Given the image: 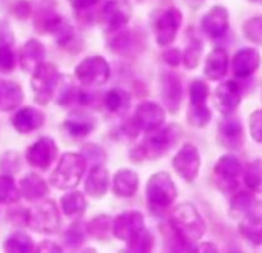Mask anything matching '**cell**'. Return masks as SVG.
<instances>
[{"label":"cell","mask_w":262,"mask_h":253,"mask_svg":"<svg viewBox=\"0 0 262 253\" xmlns=\"http://www.w3.org/2000/svg\"><path fill=\"white\" fill-rule=\"evenodd\" d=\"M170 228L185 250H193V247L202 239L207 224L196 205L191 202H182L176 205L170 215Z\"/></svg>","instance_id":"cell-1"},{"label":"cell","mask_w":262,"mask_h":253,"mask_svg":"<svg viewBox=\"0 0 262 253\" xmlns=\"http://www.w3.org/2000/svg\"><path fill=\"white\" fill-rule=\"evenodd\" d=\"M182 136V129L178 123L162 125L161 129L150 132L142 144L131 149L129 158L135 162H142L144 159H159L167 152H170Z\"/></svg>","instance_id":"cell-2"},{"label":"cell","mask_w":262,"mask_h":253,"mask_svg":"<svg viewBox=\"0 0 262 253\" xmlns=\"http://www.w3.org/2000/svg\"><path fill=\"white\" fill-rule=\"evenodd\" d=\"M86 170V161L82 153L67 152L59 159L57 167L51 173L50 182L53 187L59 190H71L76 188Z\"/></svg>","instance_id":"cell-3"},{"label":"cell","mask_w":262,"mask_h":253,"mask_svg":"<svg viewBox=\"0 0 262 253\" xmlns=\"http://www.w3.org/2000/svg\"><path fill=\"white\" fill-rule=\"evenodd\" d=\"M25 222L30 228L43 235H54L60 230V215L53 199H40L25 212Z\"/></svg>","instance_id":"cell-4"},{"label":"cell","mask_w":262,"mask_h":253,"mask_svg":"<svg viewBox=\"0 0 262 253\" xmlns=\"http://www.w3.org/2000/svg\"><path fill=\"white\" fill-rule=\"evenodd\" d=\"M147 201L151 208L164 210L170 207L178 198V187L167 172H158L150 176L147 182Z\"/></svg>","instance_id":"cell-5"},{"label":"cell","mask_w":262,"mask_h":253,"mask_svg":"<svg viewBox=\"0 0 262 253\" xmlns=\"http://www.w3.org/2000/svg\"><path fill=\"white\" fill-rule=\"evenodd\" d=\"M242 164L234 155L221 156L213 167V178L216 187L225 195H233L239 188V179L242 176Z\"/></svg>","instance_id":"cell-6"},{"label":"cell","mask_w":262,"mask_h":253,"mask_svg":"<svg viewBox=\"0 0 262 253\" xmlns=\"http://www.w3.org/2000/svg\"><path fill=\"white\" fill-rule=\"evenodd\" d=\"M60 73L56 65L42 62L31 73V90L34 93V100L40 105H48L54 96L56 85L59 82Z\"/></svg>","instance_id":"cell-7"},{"label":"cell","mask_w":262,"mask_h":253,"mask_svg":"<svg viewBox=\"0 0 262 253\" xmlns=\"http://www.w3.org/2000/svg\"><path fill=\"white\" fill-rule=\"evenodd\" d=\"M111 74L110 65L102 56H90L83 59L74 70L76 80L88 88L100 87L108 82Z\"/></svg>","instance_id":"cell-8"},{"label":"cell","mask_w":262,"mask_h":253,"mask_svg":"<svg viewBox=\"0 0 262 253\" xmlns=\"http://www.w3.org/2000/svg\"><path fill=\"white\" fill-rule=\"evenodd\" d=\"M182 27V13L176 7H170L155 20V37L159 47H170Z\"/></svg>","instance_id":"cell-9"},{"label":"cell","mask_w":262,"mask_h":253,"mask_svg":"<svg viewBox=\"0 0 262 253\" xmlns=\"http://www.w3.org/2000/svg\"><path fill=\"white\" fill-rule=\"evenodd\" d=\"M131 19V7L123 0H110L99 14V22L106 33H116L128 25Z\"/></svg>","instance_id":"cell-10"},{"label":"cell","mask_w":262,"mask_h":253,"mask_svg":"<svg viewBox=\"0 0 262 253\" xmlns=\"http://www.w3.org/2000/svg\"><path fill=\"white\" fill-rule=\"evenodd\" d=\"M173 168L185 182H194L201 170V155L196 145H182L173 158Z\"/></svg>","instance_id":"cell-11"},{"label":"cell","mask_w":262,"mask_h":253,"mask_svg":"<svg viewBox=\"0 0 262 253\" xmlns=\"http://www.w3.org/2000/svg\"><path fill=\"white\" fill-rule=\"evenodd\" d=\"M217 141L224 149L230 152L241 150L245 144V132L242 122L233 114L225 116L217 126Z\"/></svg>","instance_id":"cell-12"},{"label":"cell","mask_w":262,"mask_h":253,"mask_svg":"<svg viewBox=\"0 0 262 253\" xmlns=\"http://www.w3.org/2000/svg\"><path fill=\"white\" fill-rule=\"evenodd\" d=\"M145 228V219L141 212L126 210L117 215L111 222V233L116 239L126 242L136 233Z\"/></svg>","instance_id":"cell-13"},{"label":"cell","mask_w":262,"mask_h":253,"mask_svg":"<svg viewBox=\"0 0 262 253\" xmlns=\"http://www.w3.org/2000/svg\"><path fill=\"white\" fill-rule=\"evenodd\" d=\"M165 110L162 105L156 102H142L133 116V123L139 129V132H155L165 123Z\"/></svg>","instance_id":"cell-14"},{"label":"cell","mask_w":262,"mask_h":253,"mask_svg":"<svg viewBox=\"0 0 262 253\" xmlns=\"http://www.w3.org/2000/svg\"><path fill=\"white\" fill-rule=\"evenodd\" d=\"M59 153V149L54 142V139L43 136L37 139L34 144H31L27 150V162L31 167H36L42 172L48 170L51 164L56 161Z\"/></svg>","instance_id":"cell-15"},{"label":"cell","mask_w":262,"mask_h":253,"mask_svg":"<svg viewBox=\"0 0 262 253\" xmlns=\"http://www.w3.org/2000/svg\"><path fill=\"white\" fill-rule=\"evenodd\" d=\"M228 28H230L228 11L222 5H214L213 8H210L201 20L202 33L213 40L224 37Z\"/></svg>","instance_id":"cell-16"},{"label":"cell","mask_w":262,"mask_h":253,"mask_svg":"<svg viewBox=\"0 0 262 253\" xmlns=\"http://www.w3.org/2000/svg\"><path fill=\"white\" fill-rule=\"evenodd\" d=\"M260 62V53L256 48H241L231 57V73L237 79H248L259 70Z\"/></svg>","instance_id":"cell-17"},{"label":"cell","mask_w":262,"mask_h":253,"mask_svg":"<svg viewBox=\"0 0 262 253\" xmlns=\"http://www.w3.org/2000/svg\"><path fill=\"white\" fill-rule=\"evenodd\" d=\"M242 100V91L236 80H225L214 90V105L224 116L233 114Z\"/></svg>","instance_id":"cell-18"},{"label":"cell","mask_w":262,"mask_h":253,"mask_svg":"<svg viewBox=\"0 0 262 253\" xmlns=\"http://www.w3.org/2000/svg\"><path fill=\"white\" fill-rule=\"evenodd\" d=\"M161 96L165 108L170 113H178L182 103L184 90H182V80L176 73L165 71L161 79Z\"/></svg>","instance_id":"cell-19"},{"label":"cell","mask_w":262,"mask_h":253,"mask_svg":"<svg viewBox=\"0 0 262 253\" xmlns=\"http://www.w3.org/2000/svg\"><path fill=\"white\" fill-rule=\"evenodd\" d=\"M43 122H45V114L34 107H24L19 111H16L14 116L11 117L14 130L22 135H28L39 130L43 125Z\"/></svg>","instance_id":"cell-20"},{"label":"cell","mask_w":262,"mask_h":253,"mask_svg":"<svg viewBox=\"0 0 262 253\" xmlns=\"http://www.w3.org/2000/svg\"><path fill=\"white\" fill-rule=\"evenodd\" d=\"M230 68V59L225 51V48L217 47L210 51V54L205 59V67H204V76L208 80H221L227 76Z\"/></svg>","instance_id":"cell-21"},{"label":"cell","mask_w":262,"mask_h":253,"mask_svg":"<svg viewBox=\"0 0 262 253\" xmlns=\"http://www.w3.org/2000/svg\"><path fill=\"white\" fill-rule=\"evenodd\" d=\"M239 233L251 245H262V212L254 208L239 219Z\"/></svg>","instance_id":"cell-22"},{"label":"cell","mask_w":262,"mask_h":253,"mask_svg":"<svg viewBox=\"0 0 262 253\" xmlns=\"http://www.w3.org/2000/svg\"><path fill=\"white\" fill-rule=\"evenodd\" d=\"M45 59V47L42 42L36 40V39H30L27 40L19 53V62L20 67L25 73H33Z\"/></svg>","instance_id":"cell-23"},{"label":"cell","mask_w":262,"mask_h":253,"mask_svg":"<svg viewBox=\"0 0 262 253\" xmlns=\"http://www.w3.org/2000/svg\"><path fill=\"white\" fill-rule=\"evenodd\" d=\"M110 187V173L103 165H93L85 179V192L91 198H102Z\"/></svg>","instance_id":"cell-24"},{"label":"cell","mask_w":262,"mask_h":253,"mask_svg":"<svg viewBox=\"0 0 262 253\" xmlns=\"http://www.w3.org/2000/svg\"><path fill=\"white\" fill-rule=\"evenodd\" d=\"M19 190L20 195L28 201V202H36L43 199L50 188L48 184L45 182V179L42 176H39L37 173H27L20 182H19Z\"/></svg>","instance_id":"cell-25"},{"label":"cell","mask_w":262,"mask_h":253,"mask_svg":"<svg viewBox=\"0 0 262 253\" xmlns=\"http://www.w3.org/2000/svg\"><path fill=\"white\" fill-rule=\"evenodd\" d=\"M139 187V176L136 172L120 168L116 172L113 178V192L119 198H131L135 196Z\"/></svg>","instance_id":"cell-26"},{"label":"cell","mask_w":262,"mask_h":253,"mask_svg":"<svg viewBox=\"0 0 262 253\" xmlns=\"http://www.w3.org/2000/svg\"><path fill=\"white\" fill-rule=\"evenodd\" d=\"M96 122L86 114H73L63 123L62 129L71 139H83L90 136L94 130Z\"/></svg>","instance_id":"cell-27"},{"label":"cell","mask_w":262,"mask_h":253,"mask_svg":"<svg viewBox=\"0 0 262 253\" xmlns=\"http://www.w3.org/2000/svg\"><path fill=\"white\" fill-rule=\"evenodd\" d=\"M24 102V91L14 80L0 79V111H13Z\"/></svg>","instance_id":"cell-28"},{"label":"cell","mask_w":262,"mask_h":253,"mask_svg":"<svg viewBox=\"0 0 262 253\" xmlns=\"http://www.w3.org/2000/svg\"><path fill=\"white\" fill-rule=\"evenodd\" d=\"M48 34L53 36V39L56 40V44L59 47H62L65 50H70V51H74V47L79 42V36H77L76 30L60 14L56 19V22L51 27Z\"/></svg>","instance_id":"cell-29"},{"label":"cell","mask_w":262,"mask_h":253,"mask_svg":"<svg viewBox=\"0 0 262 253\" xmlns=\"http://www.w3.org/2000/svg\"><path fill=\"white\" fill-rule=\"evenodd\" d=\"M56 102L59 105H70L76 100H79L80 97V90L77 88L74 79L68 74H60L59 77V82L56 85V90H54V96Z\"/></svg>","instance_id":"cell-30"},{"label":"cell","mask_w":262,"mask_h":253,"mask_svg":"<svg viewBox=\"0 0 262 253\" xmlns=\"http://www.w3.org/2000/svg\"><path fill=\"white\" fill-rule=\"evenodd\" d=\"M256 208V198L253 192H234L228 205V213L234 219H241L248 212Z\"/></svg>","instance_id":"cell-31"},{"label":"cell","mask_w":262,"mask_h":253,"mask_svg":"<svg viewBox=\"0 0 262 253\" xmlns=\"http://www.w3.org/2000/svg\"><path fill=\"white\" fill-rule=\"evenodd\" d=\"M131 103V96L122 88H113L103 96V107L111 114H123Z\"/></svg>","instance_id":"cell-32"},{"label":"cell","mask_w":262,"mask_h":253,"mask_svg":"<svg viewBox=\"0 0 262 253\" xmlns=\"http://www.w3.org/2000/svg\"><path fill=\"white\" fill-rule=\"evenodd\" d=\"M86 205L88 204H86L85 195L77 190H73V188H71V192L65 193L60 198V208H62L63 215L68 218L83 215L86 210Z\"/></svg>","instance_id":"cell-33"},{"label":"cell","mask_w":262,"mask_h":253,"mask_svg":"<svg viewBox=\"0 0 262 253\" xmlns=\"http://www.w3.org/2000/svg\"><path fill=\"white\" fill-rule=\"evenodd\" d=\"M211 110L207 103H188L187 110V122L194 129H205L211 122Z\"/></svg>","instance_id":"cell-34"},{"label":"cell","mask_w":262,"mask_h":253,"mask_svg":"<svg viewBox=\"0 0 262 253\" xmlns=\"http://www.w3.org/2000/svg\"><path fill=\"white\" fill-rule=\"evenodd\" d=\"M4 250L8 253H30L34 250V241L30 235L24 231H16L5 239Z\"/></svg>","instance_id":"cell-35"},{"label":"cell","mask_w":262,"mask_h":253,"mask_svg":"<svg viewBox=\"0 0 262 253\" xmlns=\"http://www.w3.org/2000/svg\"><path fill=\"white\" fill-rule=\"evenodd\" d=\"M242 175H244V184L250 192L262 193V159L251 161L245 167Z\"/></svg>","instance_id":"cell-36"},{"label":"cell","mask_w":262,"mask_h":253,"mask_svg":"<svg viewBox=\"0 0 262 253\" xmlns=\"http://www.w3.org/2000/svg\"><path fill=\"white\" fill-rule=\"evenodd\" d=\"M22 198L19 187L11 175H0V204H14Z\"/></svg>","instance_id":"cell-37"},{"label":"cell","mask_w":262,"mask_h":253,"mask_svg":"<svg viewBox=\"0 0 262 253\" xmlns=\"http://www.w3.org/2000/svg\"><path fill=\"white\" fill-rule=\"evenodd\" d=\"M242 34L248 42L262 47V14L247 19L242 24Z\"/></svg>","instance_id":"cell-38"},{"label":"cell","mask_w":262,"mask_h":253,"mask_svg":"<svg viewBox=\"0 0 262 253\" xmlns=\"http://www.w3.org/2000/svg\"><path fill=\"white\" fill-rule=\"evenodd\" d=\"M202 53H204L202 40L198 39V37H193L190 40V44L187 45V48L184 50V53H182V62H184L185 68L194 70L199 65V62H201Z\"/></svg>","instance_id":"cell-39"},{"label":"cell","mask_w":262,"mask_h":253,"mask_svg":"<svg viewBox=\"0 0 262 253\" xmlns=\"http://www.w3.org/2000/svg\"><path fill=\"white\" fill-rule=\"evenodd\" d=\"M111 222L113 219L106 215H99L96 216L94 219H91L88 224H86V231L88 235H91L93 238L96 239H102L105 241L108 238V235L111 233Z\"/></svg>","instance_id":"cell-40"},{"label":"cell","mask_w":262,"mask_h":253,"mask_svg":"<svg viewBox=\"0 0 262 253\" xmlns=\"http://www.w3.org/2000/svg\"><path fill=\"white\" fill-rule=\"evenodd\" d=\"M111 36L113 37L110 39L108 47H110L111 51H114L117 54H123L125 56V53H128L131 50V47H133V42H135L133 40V34H131L125 28H122V30H119L116 33H111Z\"/></svg>","instance_id":"cell-41"},{"label":"cell","mask_w":262,"mask_h":253,"mask_svg":"<svg viewBox=\"0 0 262 253\" xmlns=\"http://www.w3.org/2000/svg\"><path fill=\"white\" fill-rule=\"evenodd\" d=\"M86 235H88V231H86V224L82 222V221H76V222H73V224L65 230L63 238H65V242H67L68 247L77 248V247H80V245L85 242Z\"/></svg>","instance_id":"cell-42"},{"label":"cell","mask_w":262,"mask_h":253,"mask_svg":"<svg viewBox=\"0 0 262 253\" xmlns=\"http://www.w3.org/2000/svg\"><path fill=\"white\" fill-rule=\"evenodd\" d=\"M155 247V238L148 230H141L139 233H136L131 239L126 241V248L129 251H151Z\"/></svg>","instance_id":"cell-43"},{"label":"cell","mask_w":262,"mask_h":253,"mask_svg":"<svg viewBox=\"0 0 262 253\" xmlns=\"http://www.w3.org/2000/svg\"><path fill=\"white\" fill-rule=\"evenodd\" d=\"M210 96V88L205 80L202 79H194L190 83L188 88V99L190 103H207V99Z\"/></svg>","instance_id":"cell-44"},{"label":"cell","mask_w":262,"mask_h":253,"mask_svg":"<svg viewBox=\"0 0 262 253\" xmlns=\"http://www.w3.org/2000/svg\"><path fill=\"white\" fill-rule=\"evenodd\" d=\"M82 156L85 158L86 164H91V167L93 165H103V162L106 161L105 150L100 149L96 144H86V145H83Z\"/></svg>","instance_id":"cell-45"},{"label":"cell","mask_w":262,"mask_h":253,"mask_svg":"<svg viewBox=\"0 0 262 253\" xmlns=\"http://www.w3.org/2000/svg\"><path fill=\"white\" fill-rule=\"evenodd\" d=\"M248 129L250 136L254 142L262 144V110H256L248 117Z\"/></svg>","instance_id":"cell-46"},{"label":"cell","mask_w":262,"mask_h":253,"mask_svg":"<svg viewBox=\"0 0 262 253\" xmlns=\"http://www.w3.org/2000/svg\"><path fill=\"white\" fill-rule=\"evenodd\" d=\"M0 168H2L7 175L17 173L20 168V161L16 152H7L0 156Z\"/></svg>","instance_id":"cell-47"},{"label":"cell","mask_w":262,"mask_h":253,"mask_svg":"<svg viewBox=\"0 0 262 253\" xmlns=\"http://www.w3.org/2000/svg\"><path fill=\"white\" fill-rule=\"evenodd\" d=\"M14 65H16V56H14L13 47L0 48V71L10 73L14 70Z\"/></svg>","instance_id":"cell-48"},{"label":"cell","mask_w":262,"mask_h":253,"mask_svg":"<svg viewBox=\"0 0 262 253\" xmlns=\"http://www.w3.org/2000/svg\"><path fill=\"white\" fill-rule=\"evenodd\" d=\"M16 36L11 30V25L8 20L0 19V48L2 47H14Z\"/></svg>","instance_id":"cell-49"},{"label":"cell","mask_w":262,"mask_h":253,"mask_svg":"<svg viewBox=\"0 0 262 253\" xmlns=\"http://www.w3.org/2000/svg\"><path fill=\"white\" fill-rule=\"evenodd\" d=\"M11 14L19 20L28 19L31 16V4L27 2V0H17L11 7Z\"/></svg>","instance_id":"cell-50"},{"label":"cell","mask_w":262,"mask_h":253,"mask_svg":"<svg viewBox=\"0 0 262 253\" xmlns=\"http://www.w3.org/2000/svg\"><path fill=\"white\" fill-rule=\"evenodd\" d=\"M162 57H164V62L167 65H170L171 68H176L182 62V51L179 48H168L164 51Z\"/></svg>","instance_id":"cell-51"},{"label":"cell","mask_w":262,"mask_h":253,"mask_svg":"<svg viewBox=\"0 0 262 253\" xmlns=\"http://www.w3.org/2000/svg\"><path fill=\"white\" fill-rule=\"evenodd\" d=\"M68 2L77 14H85L99 4V0H68Z\"/></svg>","instance_id":"cell-52"},{"label":"cell","mask_w":262,"mask_h":253,"mask_svg":"<svg viewBox=\"0 0 262 253\" xmlns=\"http://www.w3.org/2000/svg\"><path fill=\"white\" fill-rule=\"evenodd\" d=\"M37 251H62V247L53 241H43L37 245Z\"/></svg>","instance_id":"cell-53"},{"label":"cell","mask_w":262,"mask_h":253,"mask_svg":"<svg viewBox=\"0 0 262 253\" xmlns=\"http://www.w3.org/2000/svg\"><path fill=\"white\" fill-rule=\"evenodd\" d=\"M194 251H219V247L213 242H198L193 247Z\"/></svg>","instance_id":"cell-54"},{"label":"cell","mask_w":262,"mask_h":253,"mask_svg":"<svg viewBox=\"0 0 262 253\" xmlns=\"http://www.w3.org/2000/svg\"><path fill=\"white\" fill-rule=\"evenodd\" d=\"M247 2H250L253 5H262V0H247Z\"/></svg>","instance_id":"cell-55"}]
</instances>
